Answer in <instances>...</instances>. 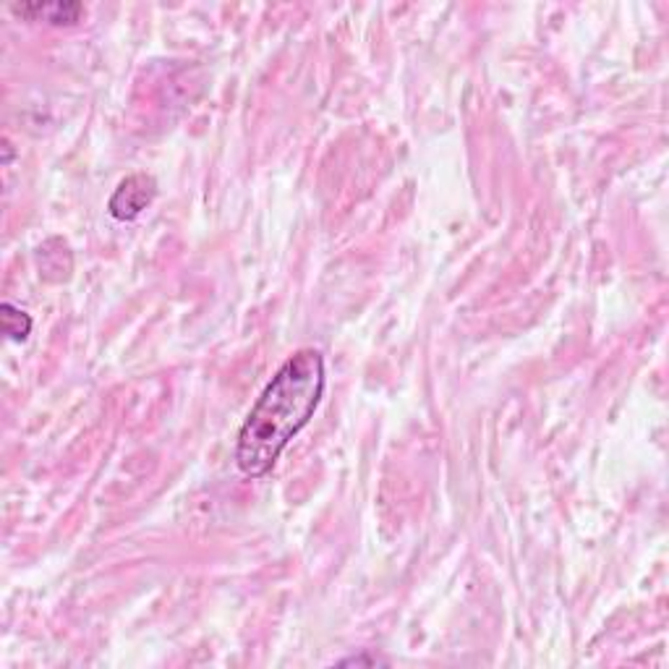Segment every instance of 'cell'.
<instances>
[{
  "label": "cell",
  "instance_id": "obj_3",
  "mask_svg": "<svg viewBox=\"0 0 669 669\" xmlns=\"http://www.w3.org/2000/svg\"><path fill=\"white\" fill-rule=\"evenodd\" d=\"M11 11L21 19L45 21V24L53 27L76 24V21L84 17V6L71 3V0H53V3H13Z\"/></svg>",
  "mask_w": 669,
  "mask_h": 669
},
{
  "label": "cell",
  "instance_id": "obj_2",
  "mask_svg": "<svg viewBox=\"0 0 669 669\" xmlns=\"http://www.w3.org/2000/svg\"><path fill=\"white\" fill-rule=\"evenodd\" d=\"M157 197V181L147 173H134V176L124 178L118 184V189L113 191L111 201H107V212L111 218L118 222H128L136 220L139 215L153 205Z\"/></svg>",
  "mask_w": 669,
  "mask_h": 669
},
{
  "label": "cell",
  "instance_id": "obj_1",
  "mask_svg": "<svg viewBox=\"0 0 669 669\" xmlns=\"http://www.w3.org/2000/svg\"><path fill=\"white\" fill-rule=\"evenodd\" d=\"M325 358L316 348H301L285 358L241 424L236 466L247 479H262L293 437L312 421L325 395Z\"/></svg>",
  "mask_w": 669,
  "mask_h": 669
},
{
  "label": "cell",
  "instance_id": "obj_4",
  "mask_svg": "<svg viewBox=\"0 0 669 669\" xmlns=\"http://www.w3.org/2000/svg\"><path fill=\"white\" fill-rule=\"evenodd\" d=\"M3 333L9 335V341H13V343H24L29 333H32V316L13 306L11 301H6L3 304Z\"/></svg>",
  "mask_w": 669,
  "mask_h": 669
}]
</instances>
